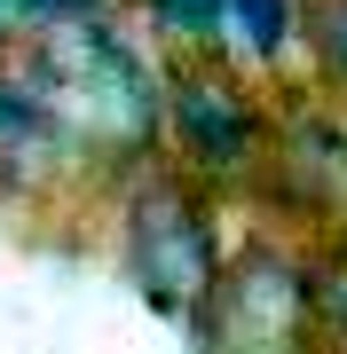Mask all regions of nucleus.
<instances>
[{
	"instance_id": "nucleus-1",
	"label": "nucleus",
	"mask_w": 347,
	"mask_h": 354,
	"mask_svg": "<svg viewBox=\"0 0 347 354\" xmlns=\"http://www.w3.org/2000/svg\"><path fill=\"white\" fill-rule=\"evenodd\" d=\"M16 71L39 87L64 150L87 158H142L158 142V95H166V71L142 64V48L111 24H71V32H32L24 48H8Z\"/></svg>"
},
{
	"instance_id": "nucleus-2",
	"label": "nucleus",
	"mask_w": 347,
	"mask_h": 354,
	"mask_svg": "<svg viewBox=\"0 0 347 354\" xmlns=\"http://www.w3.org/2000/svg\"><path fill=\"white\" fill-rule=\"evenodd\" d=\"M118 268H127V283L158 307V315H174V323L197 330L221 268H229L213 189H197V181L174 174V165L134 174L127 197H118Z\"/></svg>"
},
{
	"instance_id": "nucleus-3",
	"label": "nucleus",
	"mask_w": 347,
	"mask_h": 354,
	"mask_svg": "<svg viewBox=\"0 0 347 354\" xmlns=\"http://www.w3.org/2000/svg\"><path fill=\"white\" fill-rule=\"evenodd\" d=\"M158 142L166 165L197 189H253L276 165V102L221 55H174L158 95Z\"/></svg>"
},
{
	"instance_id": "nucleus-4",
	"label": "nucleus",
	"mask_w": 347,
	"mask_h": 354,
	"mask_svg": "<svg viewBox=\"0 0 347 354\" xmlns=\"http://www.w3.org/2000/svg\"><path fill=\"white\" fill-rule=\"evenodd\" d=\"M197 346L206 354H316V315H308V268L300 244L253 236L229 252L206 315H197Z\"/></svg>"
},
{
	"instance_id": "nucleus-5",
	"label": "nucleus",
	"mask_w": 347,
	"mask_h": 354,
	"mask_svg": "<svg viewBox=\"0 0 347 354\" xmlns=\"http://www.w3.org/2000/svg\"><path fill=\"white\" fill-rule=\"evenodd\" d=\"M269 181L292 189L300 213H316V228L332 236L347 221V118L339 111H276V165Z\"/></svg>"
},
{
	"instance_id": "nucleus-6",
	"label": "nucleus",
	"mask_w": 347,
	"mask_h": 354,
	"mask_svg": "<svg viewBox=\"0 0 347 354\" xmlns=\"http://www.w3.org/2000/svg\"><path fill=\"white\" fill-rule=\"evenodd\" d=\"M48 150H64L48 102H39V87L16 71V55H0V165H32Z\"/></svg>"
},
{
	"instance_id": "nucleus-7",
	"label": "nucleus",
	"mask_w": 347,
	"mask_h": 354,
	"mask_svg": "<svg viewBox=\"0 0 347 354\" xmlns=\"http://www.w3.org/2000/svg\"><path fill=\"white\" fill-rule=\"evenodd\" d=\"M300 268H308V315L323 346H347V228L300 244Z\"/></svg>"
},
{
	"instance_id": "nucleus-8",
	"label": "nucleus",
	"mask_w": 347,
	"mask_h": 354,
	"mask_svg": "<svg viewBox=\"0 0 347 354\" xmlns=\"http://www.w3.org/2000/svg\"><path fill=\"white\" fill-rule=\"evenodd\" d=\"M229 39L244 64H284L300 48V0H229Z\"/></svg>"
},
{
	"instance_id": "nucleus-9",
	"label": "nucleus",
	"mask_w": 347,
	"mask_h": 354,
	"mask_svg": "<svg viewBox=\"0 0 347 354\" xmlns=\"http://www.w3.org/2000/svg\"><path fill=\"white\" fill-rule=\"evenodd\" d=\"M142 24L158 39H174L181 55H213L229 39V0H134Z\"/></svg>"
},
{
	"instance_id": "nucleus-10",
	"label": "nucleus",
	"mask_w": 347,
	"mask_h": 354,
	"mask_svg": "<svg viewBox=\"0 0 347 354\" xmlns=\"http://www.w3.org/2000/svg\"><path fill=\"white\" fill-rule=\"evenodd\" d=\"M300 48L323 87L347 95V0H300Z\"/></svg>"
},
{
	"instance_id": "nucleus-11",
	"label": "nucleus",
	"mask_w": 347,
	"mask_h": 354,
	"mask_svg": "<svg viewBox=\"0 0 347 354\" xmlns=\"http://www.w3.org/2000/svg\"><path fill=\"white\" fill-rule=\"evenodd\" d=\"M24 32H71V24H103V0H16Z\"/></svg>"
},
{
	"instance_id": "nucleus-12",
	"label": "nucleus",
	"mask_w": 347,
	"mask_h": 354,
	"mask_svg": "<svg viewBox=\"0 0 347 354\" xmlns=\"http://www.w3.org/2000/svg\"><path fill=\"white\" fill-rule=\"evenodd\" d=\"M8 32H16V0H0V48H8Z\"/></svg>"
},
{
	"instance_id": "nucleus-13",
	"label": "nucleus",
	"mask_w": 347,
	"mask_h": 354,
	"mask_svg": "<svg viewBox=\"0 0 347 354\" xmlns=\"http://www.w3.org/2000/svg\"><path fill=\"white\" fill-rule=\"evenodd\" d=\"M316 354H347V346H316Z\"/></svg>"
}]
</instances>
